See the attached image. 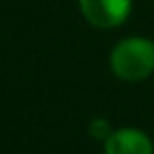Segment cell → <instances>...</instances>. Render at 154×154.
Masks as SVG:
<instances>
[{
  "mask_svg": "<svg viewBox=\"0 0 154 154\" xmlns=\"http://www.w3.org/2000/svg\"><path fill=\"white\" fill-rule=\"evenodd\" d=\"M110 68L120 80H146L154 72V42L137 36L120 40L110 53Z\"/></svg>",
  "mask_w": 154,
  "mask_h": 154,
  "instance_id": "obj_1",
  "label": "cell"
},
{
  "mask_svg": "<svg viewBox=\"0 0 154 154\" xmlns=\"http://www.w3.org/2000/svg\"><path fill=\"white\" fill-rule=\"evenodd\" d=\"M85 19L101 30L125 23L131 13V0H78Z\"/></svg>",
  "mask_w": 154,
  "mask_h": 154,
  "instance_id": "obj_2",
  "label": "cell"
},
{
  "mask_svg": "<svg viewBox=\"0 0 154 154\" xmlns=\"http://www.w3.org/2000/svg\"><path fill=\"white\" fill-rule=\"evenodd\" d=\"M103 154H154V146L137 129H118L103 141Z\"/></svg>",
  "mask_w": 154,
  "mask_h": 154,
  "instance_id": "obj_3",
  "label": "cell"
},
{
  "mask_svg": "<svg viewBox=\"0 0 154 154\" xmlns=\"http://www.w3.org/2000/svg\"><path fill=\"white\" fill-rule=\"evenodd\" d=\"M89 133H91V137H95V139H108L110 135H112V129H110V125H108V120H103V118H97V120H93L91 122V127H89Z\"/></svg>",
  "mask_w": 154,
  "mask_h": 154,
  "instance_id": "obj_4",
  "label": "cell"
}]
</instances>
